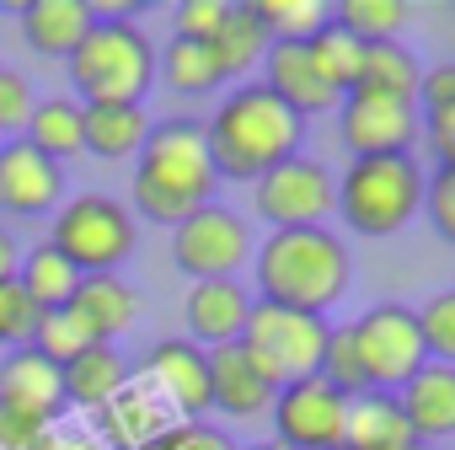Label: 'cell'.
<instances>
[{
  "label": "cell",
  "mask_w": 455,
  "mask_h": 450,
  "mask_svg": "<svg viewBox=\"0 0 455 450\" xmlns=\"http://www.w3.org/2000/svg\"><path fill=\"white\" fill-rule=\"evenodd\" d=\"M300 134H306V118H295L263 81H252V86H236L214 108V118L204 129V145H209L214 177L258 182L279 161L300 156Z\"/></svg>",
  "instance_id": "1"
},
{
  "label": "cell",
  "mask_w": 455,
  "mask_h": 450,
  "mask_svg": "<svg viewBox=\"0 0 455 450\" xmlns=\"http://www.w3.org/2000/svg\"><path fill=\"white\" fill-rule=\"evenodd\" d=\"M214 166H209V145L204 129L193 118H161L150 124L140 156H134V209L156 225H177L188 214H198L214 198Z\"/></svg>",
  "instance_id": "2"
},
{
  "label": "cell",
  "mask_w": 455,
  "mask_h": 450,
  "mask_svg": "<svg viewBox=\"0 0 455 450\" xmlns=\"http://www.w3.org/2000/svg\"><path fill=\"white\" fill-rule=\"evenodd\" d=\"M252 269H258L263 301L290 306V311H311V317H327L354 285V258L327 225L263 237V247L252 253Z\"/></svg>",
  "instance_id": "3"
},
{
  "label": "cell",
  "mask_w": 455,
  "mask_h": 450,
  "mask_svg": "<svg viewBox=\"0 0 455 450\" xmlns=\"http://www.w3.org/2000/svg\"><path fill=\"white\" fill-rule=\"evenodd\" d=\"M70 81L81 92V108H140L156 81V49L134 22H92V33L70 54Z\"/></svg>",
  "instance_id": "4"
},
{
  "label": "cell",
  "mask_w": 455,
  "mask_h": 450,
  "mask_svg": "<svg viewBox=\"0 0 455 450\" xmlns=\"http://www.w3.org/2000/svg\"><path fill=\"white\" fill-rule=\"evenodd\" d=\"M418 204H423L418 161L412 156H370V161H348V172L338 177L332 214H343L354 237H396L418 214Z\"/></svg>",
  "instance_id": "5"
},
{
  "label": "cell",
  "mask_w": 455,
  "mask_h": 450,
  "mask_svg": "<svg viewBox=\"0 0 455 450\" xmlns=\"http://www.w3.org/2000/svg\"><path fill=\"white\" fill-rule=\"evenodd\" d=\"M327 333H332L327 317L290 311V306H274V301H252L247 327H242V354L258 365V375L274 391H284V386L311 381L322 370Z\"/></svg>",
  "instance_id": "6"
},
{
  "label": "cell",
  "mask_w": 455,
  "mask_h": 450,
  "mask_svg": "<svg viewBox=\"0 0 455 450\" xmlns=\"http://www.w3.org/2000/svg\"><path fill=\"white\" fill-rule=\"evenodd\" d=\"M54 253L81 274H118V263L134 253V214L108 198V193H81L70 204L54 209V231H49Z\"/></svg>",
  "instance_id": "7"
},
{
  "label": "cell",
  "mask_w": 455,
  "mask_h": 450,
  "mask_svg": "<svg viewBox=\"0 0 455 450\" xmlns=\"http://www.w3.org/2000/svg\"><path fill=\"white\" fill-rule=\"evenodd\" d=\"M348 343L359 354V370H364L370 391H402L428 365V349H423V333H418V311L396 306V301H380L364 317H354L348 322Z\"/></svg>",
  "instance_id": "8"
},
{
  "label": "cell",
  "mask_w": 455,
  "mask_h": 450,
  "mask_svg": "<svg viewBox=\"0 0 455 450\" xmlns=\"http://www.w3.org/2000/svg\"><path fill=\"white\" fill-rule=\"evenodd\" d=\"M252 188H258L252 204H258V214L274 225V231H311V225H327V214L338 204V177L322 161H311V156L279 161Z\"/></svg>",
  "instance_id": "9"
},
{
  "label": "cell",
  "mask_w": 455,
  "mask_h": 450,
  "mask_svg": "<svg viewBox=\"0 0 455 450\" xmlns=\"http://www.w3.org/2000/svg\"><path fill=\"white\" fill-rule=\"evenodd\" d=\"M252 258V231L242 225V214L204 204L198 214H188L177 231H172V263L188 279H231L242 263Z\"/></svg>",
  "instance_id": "10"
},
{
  "label": "cell",
  "mask_w": 455,
  "mask_h": 450,
  "mask_svg": "<svg viewBox=\"0 0 455 450\" xmlns=\"http://www.w3.org/2000/svg\"><path fill=\"white\" fill-rule=\"evenodd\" d=\"M274 439L284 450H343V423H348V397L332 391L322 375L295 381L274 397L268 407Z\"/></svg>",
  "instance_id": "11"
},
{
  "label": "cell",
  "mask_w": 455,
  "mask_h": 450,
  "mask_svg": "<svg viewBox=\"0 0 455 450\" xmlns=\"http://www.w3.org/2000/svg\"><path fill=\"white\" fill-rule=\"evenodd\" d=\"M338 134L354 150V161L370 156H407L418 140V108L380 97V92H348L338 102Z\"/></svg>",
  "instance_id": "12"
},
{
  "label": "cell",
  "mask_w": 455,
  "mask_h": 450,
  "mask_svg": "<svg viewBox=\"0 0 455 450\" xmlns=\"http://www.w3.org/2000/svg\"><path fill=\"white\" fill-rule=\"evenodd\" d=\"M145 381L177 413V423H204L209 413V354L188 338H161L145 359Z\"/></svg>",
  "instance_id": "13"
},
{
  "label": "cell",
  "mask_w": 455,
  "mask_h": 450,
  "mask_svg": "<svg viewBox=\"0 0 455 450\" xmlns=\"http://www.w3.org/2000/svg\"><path fill=\"white\" fill-rule=\"evenodd\" d=\"M172 423H177V413L156 397V386L145 375H129V386L97 413V439H102V450H145Z\"/></svg>",
  "instance_id": "14"
},
{
  "label": "cell",
  "mask_w": 455,
  "mask_h": 450,
  "mask_svg": "<svg viewBox=\"0 0 455 450\" xmlns=\"http://www.w3.org/2000/svg\"><path fill=\"white\" fill-rule=\"evenodd\" d=\"M65 198V166L38 156L28 140L0 145V209L12 214H49Z\"/></svg>",
  "instance_id": "15"
},
{
  "label": "cell",
  "mask_w": 455,
  "mask_h": 450,
  "mask_svg": "<svg viewBox=\"0 0 455 450\" xmlns=\"http://www.w3.org/2000/svg\"><path fill=\"white\" fill-rule=\"evenodd\" d=\"M247 311H252V295L236 279H204V285H193L188 301H182L188 343H198L204 354L209 349H225V343H242Z\"/></svg>",
  "instance_id": "16"
},
{
  "label": "cell",
  "mask_w": 455,
  "mask_h": 450,
  "mask_svg": "<svg viewBox=\"0 0 455 450\" xmlns=\"http://www.w3.org/2000/svg\"><path fill=\"white\" fill-rule=\"evenodd\" d=\"M274 386L258 375V365L242 354V343L209 349V407L225 418H263L274 407Z\"/></svg>",
  "instance_id": "17"
},
{
  "label": "cell",
  "mask_w": 455,
  "mask_h": 450,
  "mask_svg": "<svg viewBox=\"0 0 455 450\" xmlns=\"http://www.w3.org/2000/svg\"><path fill=\"white\" fill-rule=\"evenodd\" d=\"M0 407H17V413L54 423L65 407L60 365H49L38 349H6V359H0Z\"/></svg>",
  "instance_id": "18"
},
{
  "label": "cell",
  "mask_w": 455,
  "mask_h": 450,
  "mask_svg": "<svg viewBox=\"0 0 455 450\" xmlns=\"http://www.w3.org/2000/svg\"><path fill=\"white\" fill-rule=\"evenodd\" d=\"M263 86H268L295 118H311V113L338 108V97H332L327 81L316 76L306 44H268V54H263Z\"/></svg>",
  "instance_id": "19"
},
{
  "label": "cell",
  "mask_w": 455,
  "mask_h": 450,
  "mask_svg": "<svg viewBox=\"0 0 455 450\" xmlns=\"http://www.w3.org/2000/svg\"><path fill=\"white\" fill-rule=\"evenodd\" d=\"M396 407L407 418V429L423 439H450L455 434V370L450 365H423L402 391H396Z\"/></svg>",
  "instance_id": "20"
},
{
  "label": "cell",
  "mask_w": 455,
  "mask_h": 450,
  "mask_svg": "<svg viewBox=\"0 0 455 450\" xmlns=\"http://www.w3.org/2000/svg\"><path fill=\"white\" fill-rule=\"evenodd\" d=\"M17 17H22L28 49L44 54V60H70L81 49V38L92 33V22H97L86 0H28Z\"/></svg>",
  "instance_id": "21"
},
{
  "label": "cell",
  "mask_w": 455,
  "mask_h": 450,
  "mask_svg": "<svg viewBox=\"0 0 455 450\" xmlns=\"http://www.w3.org/2000/svg\"><path fill=\"white\" fill-rule=\"evenodd\" d=\"M70 311L92 327L97 343H113V338H124L140 322V290L129 279H118V274H92V279L76 285Z\"/></svg>",
  "instance_id": "22"
},
{
  "label": "cell",
  "mask_w": 455,
  "mask_h": 450,
  "mask_svg": "<svg viewBox=\"0 0 455 450\" xmlns=\"http://www.w3.org/2000/svg\"><path fill=\"white\" fill-rule=\"evenodd\" d=\"M343 450H418V434L407 429V418H402V407H396V391L348 397Z\"/></svg>",
  "instance_id": "23"
},
{
  "label": "cell",
  "mask_w": 455,
  "mask_h": 450,
  "mask_svg": "<svg viewBox=\"0 0 455 450\" xmlns=\"http://www.w3.org/2000/svg\"><path fill=\"white\" fill-rule=\"evenodd\" d=\"M129 359L118 354V343H92L86 354H76L65 370H60V381H65V402H76V407H86V413H102L124 386H129Z\"/></svg>",
  "instance_id": "24"
},
{
  "label": "cell",
  "mask_w": 455,
  "mask_h": 450,
  "mask_svg": "<svg viewBox=\"0 0 455 450\" xmlns=\"http://www.w3.org/2000/svg\"><path fill=\"white\" fill-rule=\"evenodd\" d=\"M145 134H150L145 108H81V140H86V156H97V161L140 156Z\"/></svg>",
  "instance_id": "25"
},
{
  "label": "cell",
  "mask_w": 455,
  "mask_h": 450,
  "mask_svg": "<svg viewBox=\"0 0 455 450\" xmlns=\"http://www.w3.org/2000/svg\"><path fill=\"white\" fill-rule=\"evenodd\" d=\"M22 140H28L38 156H49L54 166L86 156V140H81V102H76V97H49V102H38L33 118H28V129H22Z\"/></svg>",
  "instance_id": "26"
},
{
  "label": "cell",
  "mask_w": 455,
  "mask_h": 450,
  "mask_svg": "<svg viewBox=\"0 0 455 450\" xmlns=\"http://www.w3.org/2000/svg\"><path fill=\"white\" fill-rule=\"evenodd\" d=\"M418 81H423V60L407 44H370L354 92H380V97H396V102H418Z\"/></svg>",
  "instance_id": "27"
},
{
  "label": "cell",
  "mask_w": 455,
  "mask_h": 450,
  "mask_svg": "<svg viewBox=\"0 0 455 450\" xmlns=\"http://www.w3.org/2000/svg\"><path fill=\"white\" fill-rule=\"evenodd\" d=\"M268 33H263V22H258V12L252 6H231V17H225V28L214 33V60H220V76L225 81H236V76H247V70H258L263 65V54H268Z\"/></svg>",
  "instance_id": "28"
},
{
  "label": "cell",
  "mask_w": 455,
  "mask_h": 450,
  "mask_svg": "<svg viewBox=\"0 0 455 450\" xmlns=\"http://www.w3.org/2000/svg\"><path fill=\"white\" fill-rule=\"evenodd\" d=\"M17 285H22V295H28L38 311H65L70 295H76V285H81V274L44 242V247L28 253V263H17Z\"/></svg>",
  "instance_id": "29"
},
{
  "label": "cell",
  "mask_w": 455,
  "mask_h": 450,
  "mask_svg": "<svg viewBox=\"0 0 455 450\" xmlns=\"http://www.w3.org/2000/svg\"><path fill=\"white\" fill-rule=\"evenodd\" d=\"M306 54H311V65H316V76L327 81V92L343 102L354 86H359V65H364V44L359 38H348L338 22H327L311 44H306Z\"/></svg>",
  "instance_id": "30"
},
{
  "label": "cell",
  "mask_w": 455,
  "mask_h": 450,
  "mask_svg": "<svg viewBox=\"0 0 455 450\" xmlns=\"http://www.w3.org/2000/svg\"><path fill=\"white\" fill-rule=\"evenodd\" d=\"M252 12L274 44H311L332 22L327 0H252Z\"/></svg>",
  "instance_id": "31"
},
{
  "label": "cell",
  "mask_w": 455,
  "mask_h": 450,
  "mask_svg": "<svg viewBox=\"0 0 455 450\" xmlns=\"http://www.w3.org/2000/svg\"><path fill=\"white\" fill-rule=\"evenodd\" d=\"M407 6L402 0H338L332 6V22L348 33V38H359L364 49L370 44H396V33L407 28Z\"/></svg>",
  "instance_id": "32"
},
{
  "label": "cell",
  "mask_w": 455,
  "mask_h": 450,
  "mask_svg": "<svg viewBox=\"0 0 455 450\" xmlns=\"http://www.w3.org/2000/svg\"><path fill=\"white\" fill-rule=\"evenodd\" d=\"M161 76H166V86H172L177 97H204V92H214V86L225 81L214 49H209V44H193V38H172V44H166Z\"/></svg>",
  "instance_id": "33"
},
{
  "label": "cell",
  "mask_w": 455,
  "mask_h": 450,
  "mask_svg": "<svg viewBox=\"0 0 455 450\" xmlns=\"http://www.w3.org/2000/svg\"><path fill=\"white\" fill-rule=\"evenodd\" d=\"M92 343H97V338H92V327L65 306V311H44V322H38V333H33V343H28V349H38L49 365H60V370H65V365H70L76 354H86Z\"/></svg>",
  "instance_id": "34"
},
{
  "label": "cell",
  "mask_w": 455,
  "mask_h": 450,
  "mask_svg": "<svg viewBox=\"0 0 455 450\" xmlns=\"http://www.w3.org/2000/svg\"><path fill=\"white\" fill-rule=\"evenodd\" d=\"M418 333H423L428 365H450V359H455V295H450V290H439V295L423 301Z\"/></svg>",
  "instance_id": "35"
},
{
  "label": "cell",
  "mask_w": 455,
  "mask_h": 450,
  "mask_svg": "<svg viewBox=\"0 0 455 450\" xmlns=\"http://www.w3.org/2000/svg\"><path fill=\"white\" fill-rule=\"evenodd\" d=\"M38 322H44V311L22 295L17 279L0 285V343H6V349H28L33 333H38Z\"/></svg>",
  "instance_id": "36"
},
{
  "label": "cell",
  "mask_w": 455,
  "mask_h": 450,
  "mask_svg": "<svg viewBox=\"0 0 455 450\" xmlns=\"http://www.w3.org/2000/svg\"><path fill=\"white\" fill-rule=\"evenodd\" d=\"M33 108H38L33 81L22 70H12V65H0V134H22Z\"/></svg>",
  "instance_id": "37"
},
{
  "label": "cell",
  "mask_w": 455,
  "mask_h": 450,
  "mask_svg": "<svg viewBox=\"0 0 455 450\" xmlns=\"http://www.w3.org/2000/svg\"><path fill=\"white\" fill-rule=\"evenodd\" d=\"M428 220H434V231L444 242H455V166H434V177H423V204Z\"/></svg>",
  "instance_id": "38"
},
{
  "label": "cell",
  "mask_w": 455,
  "mask_h": 450,
  "mask_svg": "<svg viewBox=\"0 0 455 450\" xmlns=\"http://www.w3.org/2000/svg\"><path fill=\"white\" fill-rule=\"evenodd\" d=\"M225 17H231V0H182V6H177V38L214 44Z\"/></svg>",
  "instance_id": "39"
},
{
  "label": "cell",
  "mask_w": 455,
  "mask_h": 450,
  "mask_svg": "<svg viewBox=\"0 0 455 450\" xmlns=\"http://www.w3.org/2000/svg\"><path fill=\"white\" fill-rule=\"evenodd\" d=\"M145 450H236V439L225 434V429H214V423H172Z\"/></svg>",
  "instance_id": "40"
},
{
  "label": "cell",
  "mask_w": 455,
  "mask_h": 450,
  "mask_svg": "<svg viewBox=\"0 0 455 450\" xmlns=\"http://www.w3.org/2000/svg\"><path fill=\"white\" fill-rule=\"evenodd\" d=\"M44 434H49V418L17 413V407H0V450H38Z\"/></svg>",
  "instance_id": "41"
},
{
  "label": "cell",
  "mask_w": 455,
  "mask_h": 450,
  "mask_svg": "<svg viewBox=\"0 0 455 450\" xmlns=\"http://www.w3.org/2000/svg\"><path fill=\"white\" fill-rule=\"evenodd\" d=\"M418 113H444V108H455V70L450 65H439V70H423V81H418V102H412Z\"/></svg>",
  "instance_id": "42"
},
{
  "label": "cell",
  "mask_w": 455,
  "mask_h": 450,
  "mask_svg": "<svg viewBox=\"0 0 455 450\" xmlns=\"http://www.w3.org/2000/svg\"><path fill=\"white\" fill-rule=\"evenodd\" d=\"M38 450H102V439L86 434V429H54L49 423V434L38 439Z\"/></svg>",
  "instance_id": "43"
},
{
  "label": "cell",
  "mask_w": 455,
  "mask_h": 450,
  "mask_svg": "<svg viewBox=\"0 0 455 450\" xmlns=\"http://www.w3.org/2000/svg\"><path fill=\"white\" fill-rule=\"evenodd\" d=\"M17 263H22V253H17L12 231L0 225V285H12V279H17Z\"/></svg>",
  "instance_id": "44"
},
{
  "label": "cell",
  "mask_w": 455,
  "mask_h": 450,
  "mask_svg": "<svg viewBox=\"0 0 455 450\" xmlns=\"http://www.w3.org/2000/svg\"><path fill=\"white\" fill-rule=\"evenodd\" d=\"M247 450H284L279 439H263V445H247Z\"/></svg>",
  "instance_id": "45"
}]
</instances>
